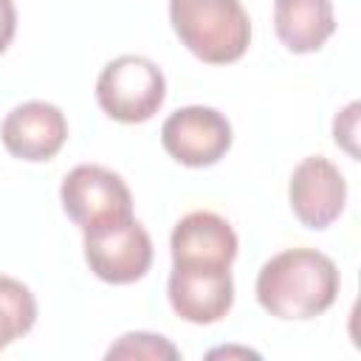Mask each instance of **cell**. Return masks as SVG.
Listing matches in <instances>:
<instances>
[{
    "label": "cell",
    "mask_w": 361,
    "mask_h": 361,
    "mask_svg": "<svg viewBox=\"0 0 361 361\" xmlns=\"http://www.w3.org/2000/svg\"><path fill=\"white\" fill-rule=\"evenodd\" d=\"M217 355H254L257 358L254 350H237V347H220V350H212L209 353V358H217Z\"/></svg>",
    "instance_id": "16"
},
{
    "label": "cell",
    "mask_w": 361,
    "mask_h": 361,
    "mask_svg": "<svg viewBox=\"0 0 361 361\" xmlns=\"http://www.w3.org/2000/svg\"><path fill=\"white\" fill-rule=\"evenodd\" d=\"M290 212L305 228L322 231L338 220L347 203V180L333 161L324 155L302 158L288 180Z\"/></svg>",
    "instance_id": "7"
},
{
    "label": "cell",
    "mask_w": 361,
    "mask_h": 361,
    "mask_svg": "<svg viewBox=\"0 0 361 361\" xmlns=\"http://www.w3.org/2000/svg\"><path fill=\"white\" fill-rule=\"evenodd\" d=\"M166 296L183 322L214 324L234 305V279L231 268H206V265H172Z\"/></svg>",
    "instance_id": "8"
},
{
    "label": "cell",
    "mask_w": 361,
    "mask_h": 361,
    "mask_svg": "<svg viewBox=\"0 0 361 361\" xmlns=\"http://www.w3.org/2000/svg\"><path fill=\"white\" fill-rule=\"evenodd\" d=\"M178 39L209 65L237 62L251 42V23L240 0H169Z\"/></svg>",
    "instance_id": "2"
},
{
    "label": "cell",
    "mask_w": 361,
    "mask_h": 361,
    "mask_svg": "<svg viewBox=\"0 0 361 361\" xmlns=\"http://www.w3.org/2000/svg\"><path fill=\"white\" fill-rule=\"evenodd\" d=\"M237 248L240 243L231 223L214 212H189L175 223L169 237L172 265L231 268Z\"/></svg>",
    "instance_id": "10"
},
{
    "label": "cell",
    "mask_w": 361,
    "mask_h": 361,
    "mask_svg": "<svg viewBox=\"0 0 361 361\" xmlns=\"http://www.w3.org/2000/svg\"><path fill=\"white\" fill-rule=\"evenodd\" d=\"M355 133H358V102H350L336 118H333V138L341 149H347L350 158H358L355 147Z\"/></svg>",
    "instance_id": "14"
},
{
    "label": "cell",
    "mask_w": 361,
    "mask_h": 361,
    "mask_svg": "<svg viewBox=\"0 0 361 361\" xmlns=\"http://www.w3.org/2000/svg\"><path fill=\"white\" fill-rule=\"evenodd\" d=\"M59 200L65 214L82 228H99L124 217H133V195L127 183L107 166L79 164L59 186Z\"/></svg>",
    "instance_id": "4"
},
{
    "label": "cell",
    "mask_w": 361,
    "mask_h": 361,
    "mask_svg": "<svg viewBox=\"0 0 361 361\" xmlns=\"http://www.w3.org/2000/svg\"><path fill=\"white\" fill-rule=\"evenodd\" d=\"M17 34V8L14 0H0V54L11 45Z\"/></svg>",
    "instance_id": "15"
},
{
    "label": "cell",
    "mask_w": 361,
    "mask_h": 361,
    "mask_svg": "<svg viewBox=\"0 0 361 361\" xmlns=\"http://www.w3.org/2000/svg\"><path fill=\"white\" fill-rule=\"evenodd\" d=\"M231 138L228 118L220 110L203 104L180 107L161 124V144L166 155L192 169L217 164L231 149Z\"/></svg>",
    "instance_id": "6"
},
{
    "label": "cell",
    "mask_w": 361,
    "mask_h": 361,
    "mask_svg": "<svg viewBox=\"0 0 361 361\" xmlns=\"http://www.w3.org/2000/svg\"><path fill=\"white\" fill-rule=\"evenodd\" d=\"M0 141L8 155L31 164L51 161L68 141V118L51 102H23L0 124Z\"/></svg>",
    "instance_id": "9"
},
{
    "label": "cell",
    "mask_w": 361,
    "mask_h": 361,
    "mask_svg": "<svg viewBox=\"0 0 361 361\" xmlns=\"http://www.w3.org/2000/svg\"><path fill=\"white\" fill-rule=\"evenodd\" d=\"M85 234L87 268L110 285H130L147 276L152 265V240L135 217H124Z\"/></svg>",
    "instance_id": "5"
},
{
    "label": "cell",
    "mask_w": 361,
    "mask_h": 361,
    "mask_svg": "<svg viewBox=\"0 0 361 361\" xmlns=\"http://www.w3.org/2000/svg\"><path fill=\"white\" fill-rule=\"evenodd\" d=\"M37 322V299L28 285L0 274V350L31 333Z\"/></svg>",
    "instance_id": "12"
},
{
    "label": "cell",
    "mask_w": 361,
    "mask_h": 361,
    "mask_svg": "<svg viewBox=\"0 0 361 361\" xmlns=\"http://www.w3.org/2000/svg\"><path fill=\"white\" fill-rule=\"evenodd\" d=\"M341 288L336 262L316 248H285L257 274V302L282 322H307L333 307Z\"/></svg>",
    "instance_id": "1"
},
{
    "label": "cell",
    "mask_w": 361,
    "mask_h": 361,
    "mask_svg": "<svg viewBox=\"0 0 361 361\" xmlns=\"http://www.w3.org/2000/svg\"><path fill=\"white\" fill-rule=\"evenodd\" d=\"M166 99L164 71L138 54H124L110 59L96 79L99 107L121 124L149 121Z\"/></svg>",
    "instance_id": "3"
},
{
    "label": "cell",
    "mask_w": 361,
    "mask_h": 361,
    "mask_svg": "<svg viewBox=\"0 0 361 361\" xmlns=\"http://www.w3.org/2000/svg\"><path fill=\"white\" fill-rule=\"evenodd\" d=\"M274 31L290 54L319 51L336 31L330 0H274Z\"/></svg>",
    "instance_id": "11"
},
{
    "label": "cell",
    "mask_w": 361,
    "mask_h": 361,
    "mask_svg": "<svg viewBox=\"0 0 361 361\" xmlns=\"http://www.w3.org/2000/svg\"><path fill=\"white\" fill-rule=\"evenodd\" d=\"M107 358H180L178 347L164 338V336H155V333H144V330H135V333H124L110 350H107Z\"/></svg>",
    "instance_id": "13"
}]
</instances>
